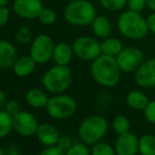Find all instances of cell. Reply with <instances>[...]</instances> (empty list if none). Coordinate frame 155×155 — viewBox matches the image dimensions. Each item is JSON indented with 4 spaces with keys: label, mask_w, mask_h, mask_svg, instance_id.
<instances>
[{
    "label": "cell",
    "mask_w": 155,
    "mask_h": 155,
    "mask_svg": "<svg viewBox=\"0 0 155 155\" xmlns=\"http://www.w3.org/2000/svg\"><path fill=\"white\" fill-rule=\"evenodd\" d=\"M65 155H91L88 145L81 143H74L73 146L65 152Z\"/></svg>",
    "instance_id": "cell-29"
},
{
    "label": "cell",
    "mask_w": 155,
    "mask_h": 155,
    "mask_svg": "<svg viewBox=\"0 0 155 155\" xmlns=\"http://www.w3.org/2000/svg\"><path fill=\"white\" fill-rule=\"evenodd\" d=\"M5 155H21V151L16 146H11L5 152Z\"/></svg>",
    "instance_id": "cell-37"
},
{
    "label": "cell",
    "mask_w": 155,
    "mask_h": 155,
    "mask_svg": "<svg viewBox=\"0 0 155 155\" xmlns=\"http://www.w3.org/2000/svg\"><path fill=\"white\" fill-rule=\"evenodd\" d=\"M73 73L69 65L55 64L45 73L42 86L49 93L61 94L71 87Z\"/></svg>",
    "instance_id": "cell-4"
},
{
    "label": "cell",
    "mask_w": 155,
    "mask_h": 155,
    "mask_svg": "<svg viewBox=\"0 0 155 155\" xmlns=\"http://www.w3.org/2000/svg\"><path fill=\"white\" fill-rule=\"evenodd\" d=\"M8 1H10V0H0V6H4V5H8Z\"/></svg>",
    "instance_id": "cell-40"
},
{
    "label": "cell",
    "mask_w": 155,
    "mask_h": 155,
    "mask_svg": "<svg viewBox=\"0 0 155 155\" xmlns=\"http://www.w3.org/2000/svg\"><path fill=\"white\" fill-rule=\"evenodd\" d=\"M38 155H65V152H63L57 146H50L43 149Z\"/></svg>",
    "instance_id": "cell-35"
},
{
    "label": "cell",
    "mask_w": 155,
    "mask_h": 155,
    "mask_svg": "<svg viewBox=\"0 0 155 155\" xmlns=\"http://www.w3.org/2000/svg\"><path fill=\"white\" fill-rule=\"evenodd\" d=\"M65 1H68V2H72V1H75V0H65Z\"/></svg>",
    "instance_id": "cell-42"
},
{
    "label": "cell",
    "mask_w": 155,
    "mask_h": 155,
    "mask_svg": "<svg viewBox=\"0 0 155 155\" xmlns=\"http://www.w3.org/2000/svg\"><path fill=\"white\" fill-rule=\"evenodd\" d=\"M91 155H116V152L112 145L100 140L92 146Z\"/></svg>",
    "instance_id": "cell-26"
},
{
    "label": "cell",
    "mask_w": 155,
    "mask_h": 155,
    "mask_svg": "<svg viewBox=\"0 0 155 155\" xmlns=\"http://www.w3.org/2000/svg\"><path fill=\"white\" fill-rule=\"evenodd\" d=\"M118 32L124 37L130 40H140L149 34L147 18L141 13L133 12L131 10L124 11L120 13L116 21Z\"/></svg>",
    "instance_id": "cell-2"
},
{
    "label": "cell",
    "mask_w": 155,
    "mask_h": 155,
    "mask_svg": "<svg viewBox=\"0 0 155 155\" xmlns=\"http://www.w3.org/2000/svg\"><path fill=\"white\" fill-rule=\"evenodd\" d=\"M118 67L124 73H134L145 61V56L139 48L127 47L116 56Z\"/></svg>",
    "instance_id": "cell-9"
},
{
    "label": "cell",
    "mask_w": 155,
    "mask_h": 155,
    "mask_svg": "<svg viewBox=\"0 0 155 155\" xmlns=\"http://www.w3.org/2000/svg\"><path fill=\"white\" fill-rule=\"evenodd\" d=\"M36 136L43 146L50 147V146L57 145L60 135L57 129L53 124L43 123L38 126V129L36 131Z\"/></svg>",
    "instance_id": "cell-14"
},
{
    "label": "cell",
    "mask_w": 155,
    "mask_h": 155,
    "mask_svg": "<svg viewBox=\"0 0 155 155\" xmlns=\"http://www.w3.org/2000/svg\"><path fill=\"white\" fill-rule=\"evenodd\" d=\"M108 131V121L104 116L91 115L84 118L78 127V136L80 140L88 146L100 141Z\"/></svg>",
    "instance_id": "cell-5"
},
{
    "label": "cell",
    "mask_w": 155,
    "mask_h": 155,
    "mask_svg": "<svg viewBox=\"0 0 155 155\" xmlns=\"http://www.w3.org/2000/svg\"><path fill=\"white\" fill-rule=\"evenodd\" d=\"M54 47L55 42L50 35H37L31 42L30 56L36 61L37 64H45L52 59Z\"/></svg>",
    "instance_id": "cell-8"
},
{
    "label": "cell",
    "mask_w": 155,
    "mask_h": 155,
    "mask_svg": "<svg viewBox=\"0 0 155 155\" xmlns=\"http://www.w3.org/2000/svg\"><path fill=\"white\" fill-rule=\"evenodd\" d=\"M100 47H101V54L113 56V57H116L124 49V45L120 39L112 36L102 39V41L100 42Z\"/></svg>",
    "instance_id": "cell-21"
},
{
    "label": "cell",
    "mask_w": 155,
    "mask_h": 155,
    "mask_svg": "<svg viewBox=\"0 0 155 155\" xmlns=\"http://www.w3.org/2000/svg\"><path fill=\"white\" fill-rule=\"evenodd\" d=\"M145 112V117L149 123L155 124V100L149 101L148 106L143 110Z\"/></svg>",
    "instance_id": "cell-31"
},
{
    "label": "cell",
    "mask_w": 155,
    "mask_h": 155,
    "mask_svg": "<svg viewBox=\"0 0 155 155\" xmlns=\"http://www.w3.org/2000/svg\"><path fill=\"white\" fill-rule=\"evenodd\" d=\"M6 104V96H5V93L0 89V110L5 106Z\"/></svg>",
    "instance_id": "cell-38"
},
{
    "label": "cell",
    "mask_w": 155,
    "mask_h": 155,
    "mask_svg": "<svg viewBox=\"0 0 155 155\" xmlns=\"http://www.w3.org/2000/svg\"><path fill=\"white\" fill-rule=\"evenodd\" d=\"M73 56L74 52L72 45H69V43L64 42V41L55 43L53 55H52V59L55 62V64L69 65L70 62L73 59Z\"/></svg>",
    "instance_id": "cell-16"
},
{
    "label": "cell",
    "mask_w": 155,
    "mask_h": 155,
    "mask_svg": "<svg viewBox=\"0 0 155 155\" xmlns=\"http://www.w3.org/2000/svg\"><path fill=\"white\" fill-rule=\"evenodd\" d=\"M134 81L141 88L155 87V58L145 60L134 72Z\"/></svg>",
    "instance_id": "cell-12"
},
{
    "label": "cell",
    "mask_w": 155,
    "mask_h": 155,
    "mask_svg": "<svg viewBox=\"0 0 155 155\" xmlns=\"http://www.w3.org/2000/svg\"><path fill=\"white\" fill-rule=\"evenodd\" d=\"M17 59V50L11 41L0 39V70L11 69Z\"/></svg>",
    "instance_id": "cell-15"
},
{
    "label": "cell",
    "mask_w": 155,
    "mask_h": 155,
    "mask_svg": "<svg viewBox=\"0 0 155 155\" xmlns=\"http://www.w3.org/2000/svg\"><path fill=\"white\" fill-rule=\"evenodd\" d=\"M112 128L117 135H121L130 132L131 123L130 119L124 115H116L112 121Z\"/></svg>",
    "instance_id": "cell-24"
},
{
    "label": "cell",
    "mask_w": 155,
    "mask_h": 155,
    "mask_svg": "<svg viewBox=\"0 0 155 155\" xmlns=\"http://www.w3.org/2000/svg\"><path fill=\"white\" fill-rule=\"evenodd\" d=\"M38 20L43 25H52L57 20V13L52 8H43L38 16Z\"/></svg>",
    "instance_id": "cell-28"
},
{
    "label": "cell",
    "mask_w": 155,
    "mask_h": 155,
    "mask_svg": "<svg viewBox=\"0 0 155 155\" xmlns=\"http://www.w3.org/2000/svg\"><path fill=\"white\" fill-rule=\"evenodd\" d=\"M97 16L95 5L89 0H75L69 2L63 11V18L74 27L91 25Z\"/></svg>",
    "instance_id": "cell-3"
},
{
    "label": "cell",
    "mask_w": 155,
    "mask_h": 155,
    "mask_svg": "<svg viewBox=\"0 0 155 155\" xmlns=\"http://www.w3.org/2000/svg\"><path fill=\"white\" fill-rule=\"evenodd\" d=\"M15 39H16L17 42L22 45H30L33 39H34L33 38V33L30 25H20V28L17 30L16 34H15Z\"/></svg>",
    "instance_id": "cell-25"
},
{
    "label": "cell",
    "mask_w": 155,
    "mask_h": 155,
    "mask_svg": "<svg viewBox=\"0 0 155 155\" xmlns=\"http://www.w3.org/2000/svg\"><path fill=\"white\" fill-rule=\"evenodd\" d=\"M14 130V118L5 110H0V138H4Z\"/></svg>",
    "instance_id": "cell-23"
},
{
    "label": "cell",
    "mask_w": 155,
    "mask_h": 155,
    "mask_svg": "<svg viewBox=\"0 0 155 155\" xmlns=\"http://www.w3.org/2000/svg\"><path fill=\"white\" fill-rule=\"evenodd\" d=\"M74 55L86 61H93L101 55L100 41L95 36H80L72 43Z\"/></svg>",
    "instance_id": "cell-7"
},
{
    "label": "cell",
    "mask_w": 155,
    "mask_h": 155,
    "mask_svg": "<svg viewBox=\"0 0 155 155\" xmlns=\"http://www.w3.org/2000/svg\"><path fill=\"white\" fill-rule=\"evenodd\" d=\"M0 155H5V151H4V149L1 146H0Z\"/></svg>",
    "instance_id": "cell-41"
},
{
    "label": "cell",
    "mask_w": 155,
    "mask_h": 155,
    "mask_svg": "<svg viewBox=\"0 0 155 155\" xmlns=\"http://www.w3.org/2000/svg\"><path fill=\"white\" fill-rule=\"evenodd\" d=\"M14 118V130L19 135L25 137H30L36 135V131L38 129V121L36 117L32 113L28 111H20L17 113Z\"/></svg>",
    "instance_id": "cell-11"
},
{
    "label": "cell",
    "mask_w": 155,
    "mask_h": 155,
    "mask_svg": "<svg viewBox=\"0 0 155 155\" xmlns=\"http://www.w3.org/2000/svg\"><path fill=\"white\" fill-rule=\"evenodd\" d=\"M116 155H137L138 151V138L131 132L118 135L115 140Z\"/></svg>",
    "instance_id": "cell-13"
},
{
    "label": "cell",
    "mask_w": 155,
    "mask_h": 155,
    "mask_svg": "<svg viewBox=\"0 0 155 155\" xmlns=\"http://www.w3.org/2000/svg\"><path fill=\"white\" fill-rule=\"evenodd\" d=\"M45 109L50 117L62 120L73 116L77 110V102L72 96L67 94H55L49 98Z\"/></svg>",
    "instance_id": "cell-6"
},
{
    "label": "cell",
    "mask_w": 155,
    "mask_h": 155,
    "mask_svg": "<svg viewBox=\"0 0 155 155\" xmlns=\"http://www.w3.org/2000/svg\"><path fill=\"white\" fill-rule=\"evenodd\" d=\"M25 100H27L28 104L31 106L32 108L40 109L47 107L49 97H48L47 93L45 91L40 90L38 88H33L30 89L25 94Z\"/></svg>",
    "instance_id": "cell-20"
},
{
    "label": "cell",
    "mask_w": 155,
    "mask_h": 155,
    "mask_svg": "<svg viewBox=\"0 0 155 155\" xmlns=\"http://www.w3.org/2000/svg\"><path fill=\"white\" fill-rule=\"evenodd\" d=\"M147 23H148V28H149V31L155 35V12H152L147 17Z\"/></svg>",
    "instance_id": "cell-36"
},
{
    "label": "cell",
    "mask_w": 155,
    "mask_h": 155,
    "mask_svg": "<svg viewBox=\"0 0 155 155\" xmlns=\"http://www.w3.org/2000/svg\"><path fill=\"white\" fill-rule=\"evenodd\" d=\"M120 69L116 57L109 55L98 56L91 64V75L99 86L104 88H113L120 79Z\"/></svg>",
    "instance_id": "cell-1"
},
{
    "label": "cell",
    "mask_w": 155,
    "mask_h": 155,
    "mask_svg": "<svg viewBox=\"0 0 155 155\" xmlns=\"http://www.w3.org/2000/svg\"><path fill=\"white\" fill-rule=\"evenodd\" d=\"M12 8L15 15L19 18L25 20H34L38 19L39 14L45 6L41 0H15Z\"/></svg>",
    "instance_id": "cell-10"
},
{
    "label": "cell",
    "mask_w": 155,
    "mask_h": 155,
    "mask_svg": "<svg viewBox=\"0 0 155 155\" xmlns=\"http://www.w3.org/2000/svg\"><path fill=\"white\" fill-rule=\"evenodd\" d=\"M36 61L30 55L21 56L16 59L12 69L13 72L18 77H28L34 72L36 68Z\"/></svg>",
    "instance_id": "cell-18"
},
{
    "label": "cell",
    "mask_w": 155,
    "mask_h": 155,
    "mask_svg": "<svg viewBox=\"0 0 155 155\" xmlns=\"http://www.w3.org/2000/svg\"><path fill=\"white\" fill-rule=\"evenodd\" d=\"M99 3L108 12H119L127 6L128 0H99Z\"/></svg>",
    "instance_id": "cell-27"
},
{
    "label": "cell",
    "mask_w": 155,
    "mask_h": 155,
    "mask_svg": "<svg viewBox=\"0 0 155 155\" xmlns=\"http://www.w3.org/2000/svg\"><path fill=\"white\" fill-rule=\"evenodd\" d=\"M11 18V11L6 5L0 6V29L4 28L8 23Z\"/></svg>",
    "instance_id": "cell-32"
},
{
    "label": "cell",
    "mask_w": 155,
    "mask_h": 155,
    "mask_svg": "<svg viewBox=\"0 0 155 155\" xmlns=\"http://www.w3.org/2000/svg\"><path fill=\"white\" fill-rule=\"evenodd\" d=\"M147 8L151 12H155V0H147Z\"/></svg>",
    "instance_id": "cell-39"
},
{
    "label": "cell",
    "mask_w": 155,
    "mask_h": 155,
    "mask_svg": "<svg viewBox=\"0 0 155 155\" xmlns=\"http://www.w3.org/2000/svg\"><path fill=\"white\" fill-rule=\"evenodd\" d=\"M138 151L141 155H155V136L145 134L138 138Z\"/></svg>",
    "instance_id": "cell-22"
},
{
    "label": "cell",
    "mask_w": 155,
    "mask_h": 155,
    "mask_svg": "<svg viewBox=\"0 0 155 155\" xmlns=\"http://www.w3.org/2000/svg\"><path fill=\"white\" fill-rule=\"evenodd\" d=\"M127 6L133 12L141 13L147 8V0H128Z\"/></svg>",
    "instance_id": "cell-30"
},
{
    "label": "cell",
    "mask_w": 155,
    "mask_h": 155,
    "mask_svg": "<svg viewBox=\"0 0 155 155\" xmlns=\"http://www.w3.org/2000/svg\"><path fill=\"white\" fill-rule=\"evenodd\" d=\"M149 98L143 92L139 90L130 91L126 96V102L132 110L143 111L149 104Z\"/></svg>",
    "instance_id": "cell-19"
},
{
    "label": "cell",
    "mask_w": 155,
    "mask_h": 155,
    "mask_svg": "<svg viewBox=\"0 0 155 155\" xmlns=\"http://www.w3.org/2000/svg\"><path fill=\"white\" fill-rule=\"evenodd\" d=\"M73 140H72V138L70 136H68V135H62V136L59 137V139H58V143H57V147H59L60 149L62 150L63 152H67L68 150L70 149V148L73 146Z\"/></svg>",
    "instance_id": "cell-33"
},
{
    "label": "cell",
    "mask_w": 155,
    "mask_h": 155,
    "mask_svg": "<svg viewBox=\"0 0 155 155\" xmlns=\"http://www.w3.org/2000/svg\"><path fill=\"white\" fill-rule=\"evenodd\" d=\"M91 27H92V32L94 36L97 37L98 39H106L112 35L113 32L112 22L106 16L97 15L96 18L93 20Z\"/></svg>",
    "instance_id": "cell-17"
},
{
    "label": "cell",
    "mask_w": 155,
    "mask_h": 155,
    "mask_svg": "<svg viewBox=\"0 0 155 155\" xmlns=\"http://www.w3.org/2000/svg\"><path fill=\"white\" fill-rule=\"evenodd\" d=\"M4 108H5L6 112L10 113L12 116H15L17 113L20 112V106H19L18 102L15 101V100H8V101H6Z\"/></svg>",
    "instance_id": "cell-34"
}]
</instances>
